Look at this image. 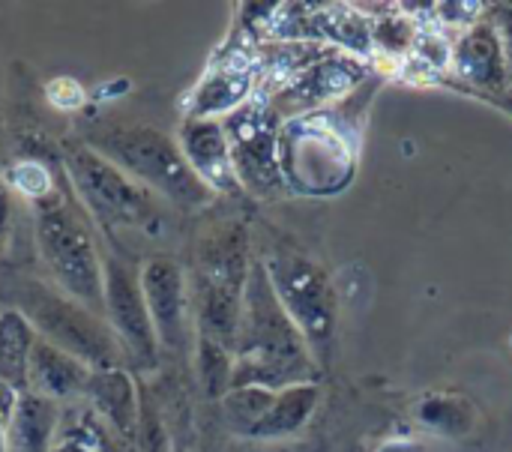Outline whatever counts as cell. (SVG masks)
<instances>
[{
	"label": "cell",
	"mask_w": 512,
	"mask_h": 452,
	"mask_svg": "<svg viewBox=\"0 0 512 452\" xmlns=\"http://www.w3.org/2000/svg\"><path fill=\"white\" fill-rule=\"evenodd\" d=\"M249 237L240 225H219L198 246L195 276L189 285L192 321L198 339L222 345L234 354L249 279Z\"/></svg>",
	"instance_id": "obj_4"
},
{
	"label": "cell",
	"mask_w": 512,
	"mask_h": 452,
	"mask_svg": "<svg viewBox=\"0 0 512 452\" xmlns=\"http://www.w3.org/2000/svg\"><path fill=\"white\" fill-rule=\"evenodd\" d=\"M57 441H75L90 452H135V444L126 441L120 432H114L102 417H96L87 405H69L63 408L60 438Z\"/></svg>",
	"instance_id": "obj_21"
},
{
	"label": "cell",
	"mask_w": 512,
	"mask_h": 452,
	"mask_svg": "<svg viewBox=\"0 0 512 452\" xmlns=\"http://www.w3.org/2000/svg\"><path fill=\"white\" fill-rule=\"evenodd\" d=\"M93 378V369L81 363L78 357L66 354L63 348L36 339L33 354H30V369H27V390L36 396H45L57 402L60 408L81 405L87 384Z\"/></svg>",
	"instance_id": "obj_15"
},
{
	"label": "cell",
	"mask_w": 512,
	"mask_h": 452,
	"mask_svg": "<svg viewBox=\"0 0 512 452\" xmlns=\"http://www.w3.org/2000/svg\"><path fill=\"white\" fill-rule=\"evenodd\" d=\"M63 408L30 390L18 393L9 423H6V452H51L60 438Z\"/></svg>",
	"instance_id": "obj_17"
},
{
	"label": "cell",
	"mask_w": 512,
	"mask_h": 452,
	"mask_svg": "<svg viewBox=\"0 0 512 452\" xmlns=\"http://www.w3.org/2000/svg\"><path fill=\"white\" fill-rule=\"evenodd\" d=\"M228 144H231V162L240 186L252 195H276L285 186L282 168H279V114L273 111L270 99L252 96L243 108L228 114L222 120Z\"/></svg>",
	"instance_id": "obj_9"
},
{
	"label": "cell",
	"mask_w": 512,
	"mask_h": 452,
	"mask_svg": "<svg viewBox=\"0 0 512 452\" xmlns=\"http://www.w3.org/2000/svg\"><path fill=\"white\" fill-rule=\"evenodd\" d=\"M36 339V330L18 309H0V384L15 393L27 390V369Z\"/></svg>",
	"instance_id": "obj_20"
},
{
	"label": "cell",
	"mask_w": 512,
	"mask_h": 452,
	"mask_svg": "<svg viewBox=\"0 0 512 452\" xmlns=\"http://www.w3.org/2000/svg\"><path fill=\"white\" fill-rule=\"evenodd\" d=\"M63 171L66 183H72V195L87 210L90 222L99 225L108 237H162L168 225V201L141 186L102 153H96L87 144L69 147Z\"/></svg>",
	"instance_id": "obj_3"
},
{
	"label": "cell",
	"mask_w": 512,
	"mask_h": 452,
	"mask_svg": "<svg viewBox=\"0 0 512 452\" xmlns=\"http://www.w3.org/2000/svg\"><path fill=\"white\" fill-rule=\"evenodd\" d=\"M489 99L498 105V108H504V111H510L512 114V90H501V93H489Z\"/></svg>",
	"instance_id": "obj_29"
},
{
	"label": "cell",
	"mask_w": 512,
	"mask_h": 452,
	"mask_svg": "<svg viewBox=\"0 0 512 452\" xmlns=\"http://www.w3.org/2000/svg\"><path fill=\"white\" fill-rule=\"evenodd\" d=\"M417 420L435 435L462 438L474 426V408L468 399H459V396H429L420 402Z\"/></svg>",
	"instance_id": "obj_22"
},
{
	"label": "cell",
	"mask_w": 512,
	"mask_h": 452,
	"mask_svg": "<svg viewBox=\"0 0 512 452\" xmlns=\"http://www.w3.org/2000/svg\"><path fill=\"white\" fill-rule=\"evenodd\" d=\"M375 452H426L423 450V444H417V441H405V438H396V441H387V444H381Z\"/></svg>",
	"instance_id": "obj_28"
},
{
	"label": "cell",
	"mask_w": 512,
	"mask_h": 452,
	"mask_svg": "<svg viewBox=\"0 0 512 452\" xmlns=\"http://www.w3.org/2000/svg\"><path fill=\"white\" fill-rule=\"evenodd\" d=\"M273 399H276V390H267V387H231L222 396V414H225L228 429L234 435L249 438L255 423L270 411Z\"/></svg>",
	"instance_id": "obj_23"
},
{
	"label": "cell",
	"mask_w": 512,
	"mask_h": 452,
	"mask_svg": "<svg viewBox=\"0 0 512 452\" xmlns=\"http://www.w3.org/2000/svg\"><path fill=\"white\" fill-rule=\"evenodd\" d=\"M264 267L279 303L300 327L312 357H327L336 336V294L324 267L300 252H273Z\"/></svg>",
	"instance_id": "obj_8"
},
{
	"label": "cell",
	"mask_w": 512,
	"mask_h": 452,
	"mask_svg": "<svg viewBox=\"0 0 512 452\" xmlns=\"http://www.w3.org/2000/svg\"><path fill=\"white\" fill-rule=\"evenodd\" d=\"M177 144L192 165V171L213 189V192H240V180L234 174L231 162V144L225 135L222 120H201V117H183L177 129Z\"/></svg>",
	"instance_id": "obj_14"
},
{
	"label": "cell",
	"mask_w": 512,
	"mask_h": 452,
	"mask_svg": "<svg viewBox=\"0 0 512 452\" xmlns=\"http://www.w3.org/2000/svg\"><path fill=\"white\" fill-rule=\"evenodd\" d=\"M312 381H318V363L300 327L279 303L264 261H252L243 291L231 387L285 390Z\"/></svg>",
	"instance_id": "obj_1"
},
{
	"label": "cell",
	"mask_w": 512,
	"mask_h": 452,
	"mask_svg": "<svg viewBox=\"0 0 512 452\" xmlns=\"http://www.w3.org/2000/svg\"><path fill=\"white\" fill-rule=\"evenodd\" d=\"M96 417H102L114 432H120L126 441L138 447V432H141V399L138 387L129 369L114 366V369H93V378L87 384L84 402Z\"/></svg>",
	"instance_id": "obj_16"
},
{
	"label": "cell",
	"mask_w": 512,
	"mask_h": 452,
	"mask_svg": "<svg viewBox=\"0 0 512 452\" xmlns=\"http://www.w3.org/2000/svg\"><path fill=\"white\" fill-rule=\"evenodd\" d=\"M51 452H90V450H84V447H81V444H75V441H57Z\"/></svg>",
	"instance_id": "obj_30"
},
{
	"label": "cell",
	"mask_w": 512,
	"mask_h": 452,
	"mask_svg": "<svg viewBox=\"0 0 512 452\" xmlns=\"http://www.w3.org/2000/svg\"><path fill=\"white\" fill-rule=\"evenodd\" d=\"M198 378L207 396L222 399L231 390V378H234V354L222 345H213L207 339H198Z\"/></svg>",
	"instance_id": "obj_25"
},
{
	"label": "cell",
	"mask_w": 512,
	"mask_h": 452,
	"mask_svg": "<svg viewBox=\"0 0 512 452\" xmlns=\"http://www.w3.org/2000/svg\"><path fill=\"white\" fill-rule=\"evenodd\" d=\"M450 69L474 93H501L507 84V42L492 21L471 24L453 45Z\"/></svg>",
	"instance_id": "obj_13"
},
{
	"label": "cell",
	"mask_w": 512,
	"mask_h": 452,
	"mask_svg": "<svg viewBox=\"0 0 512 452\" xmlns=\"http://www.w3.org/2000/svg\"><path fill=\"white\" fill-rule=\"evenodd\" d=\"M33 234L57 291L105 318V267L93 222L72 192L54 186L33 201Z\"/></svg>",
	"instance_id": "obj_2"
},
{
	"label": "cell",
	"mask_w": 512,
	"mask_h": 452,
	"mask_svg": "<svg viewBox=\"0 0 512 452\" xmlns=\"http://www.w3.org/2000/svg\"><path fill=\"white\" fill-rule=\"evenodd\" d=\"M12 309H18L39 339L63 348L90 369L123 366V351L108 327V321L78 300L57 291L51 282L18 279L12 282Z\"/></svg>",
	"instance_id": "obj_6"
},
{
	"label": "cell",
	"mask_w": 512,
	"mask_h": 452,
	"mask_svg": "<svg viewBox=\"0 0 512 452\" xmlns=\"http://www.w3.org/2000/svg\"><path fill=\"white\" fill-rule=\"evenodd\" d=\"M255 87V72L249 66L225 63L210 69L201 84L189 93L186 99V117H201V120H225L237 108H243L252 99Z\"/></svg>",
	"instance_id": "obj_18"
},
{
	"label": "cell",
	"mask_w": 512,
	"mask_h": 452,
	"mask_svg": "<svg viewBox=\"0 0 512 452\" xmlns=\"http://www.w3.org/2000/svg\"><path fill=\"white\" fill-rule=\"evenodd\" d=\"M366 81V63L354 54H321L297 69L282 90L270 99L273 111L285 120L312 114L315 108L357 90Z\"/></svg>",
	"instance_id": "obj_11"
},
{
	"label": "cell",
	"mask_w": 512,
	"mask_h": 452,
	"mask_svg": "<svg viewBox=\"0 0 512 452\" xmlns=\"http://www.w3.org/2000/svg\"><path fill=\"white\" fill-rule=\"evenodd\" d=\"M87 147L102 153L171 207L201 210L216 198V192L186 162L177 138L156 126H111L90 135Z\"/></svg>",
	"instance_id": "obj_5"
},
{
	"label": "cell",
	"mask_w": 512,
	"mask_h": 452,
	"mask_svg": "<svg viewBox=\"0 0 512 452\" xmlns=\"http://www.w3.org/2000/svg\"><path fill=\"white\" fill-rule=\"evenodd\" d=\"M318 402H321V384L318 381L276 390V399H273L270 411L255 423L249 438H255V441H279V438L297 435L309 423V417L315 414Z\"/></svg>",
	"instance_id": "obj_19"
},
{
	"label": "cell",
	"mask_w": 512,
	"mask_h": 452,
	"mask_svg": "<svg viewBox=\"0 0 512 452\" xmlns=\"http://www.w3.org/2000/svg\"><path fill=\"white\" fill-rule=\"evenodd\" d=\"M279 168L285 186L306 195H333L354 174L348 135L321 111L291 117L279 129Z\"/></svg>",
	"instance_id": "obj_7"
},
{
	"label": "cell",
	"mask_w": 512,
	"mask_h": 452,
	"mask_svg": "<svg viewBox=\"0 0 512 452\" xmlns=\"http://www.w3.org/2000/svg\"><path fill=\"white\" fill-rule=\"evenodd\" d=\"M9 225H12V195H9V186L0 180V246L9 234Z\"/></svg>",
	"instance_id": "obj_27"
},
{
	"label": "cell",
	"mask_w": 512,
	"mask_h": 452,
	"mask_svg": "<svg viewBox=\"0 0 512 452\" xmlns=\"http://www.w3.org/2000/svg\"><path fill=\"white\" fill-rule=\"evenodd\" d=\"M144 303L150 321L156 327L159 348L168 354H183L189 348V321H192V300L186 273L174 258L156 255L138 267Z\"/></svg>",
	"instance_id": "obj_12"
},
{
	"label": "cell",
	"mask_w": 512,
	"mask_h": 452,
	"mask_svg": "<svg viewBox=\"0 0 512 452\" xmlns=\"http://www.w3.org/2000/svg\"><path fill=\"white\" fill-rule=\"evenodd\" d=\"M396 12L399 6H393L390 15L372 18V51H384L387 57H408L417 45L420 27L414 18Z\"/></svg>",
	"instance_id": "obj_24"
},
{
	"label": "cell",
	"mask_w": 512,
	"mask_h": 452,
	"mask_svg": "<svg viewBox=\"0 0 512 452\" xmlns=\"http://www.w3.org/2000/svg\"><path fill=\"white\" fill-rule=\"evenodd\" d=\"M15 399H18V393L9 390L6 384H0V452H6V423H9Z\"/></svg>",
	"instance_id": "obj_26"
},
{
	"label": "cell",
	"mask_w": 512,
	"mask_h": 452,
	"mask_svg": "<svg viewBox=\"0 0 512 452\" xmlns=\"http://www.w3.org/2000/svg\"><path fill=\"white\" fill-rule=\"evenodd\" d=\"M105 267V321L129 363L141 372L159 366L162 348L156 339V327L150 321L138 267L123 255H102Z\"/></svg>",
	"instance_id": "obj_10"
}]
</instances>
